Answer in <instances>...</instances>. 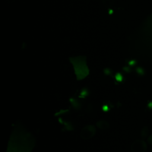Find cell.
I'll use <instances>...</instances> for the list:
<instances>
[{
	"label": "cell",
	"instance_id": "3957f363",
	"mask_svg": "<svg viewBox=\"0 0 152 152\" xmlns=\"http://www.w3.org/2000/svg\"><path fill=\"white\" fill-rule=\"evenodd\" d=\"M96 134V127L93 125L84 126L81 131L80 136L84 140H88L93 137Z\"/></svg>",
	"mask_w": 152,
	"mask_h": 152
},
{
	"label": "cell",
	"instance_id": "5b68a950",
	"mask_svg": "<svg viewBox=\"0 0 152 152\" xmlns=\"http://www.w3.org/2000/svg\"><path fill=\"white\" fill-rule=\"evenodd\" d=\"M96 125L97 128L102 130H106L109 127V124L104 120H100L97 121Z\"/></svg>",
	"mask_w": 152,
	"mask_h": 152
},
{
	"label": "cell",
	"instance_id": "7a4b0ae2",
	"mask_svg": "<svg viewBox=\"0 0 152 152\" xmlns=\"http://www.w3.org/2000/svg\"><path fill=\"white\" fill-rule=\"evenodd\" d=\"M70 62L72 64L74 73L78 80L85 78L89 74V69L87 64L86 56H77L69 58Z\"/></svg>",
	"mask_w": 152,
	"mask_h": 152
},
{
	"label": "cell",
	"instance_id": "8992f818",
	"mask_svg": "<svg viewBox=\"0 0 152 152\" xmlns=\"http://www.w3.org/2000/svg\"><path fill=\"white\" fill-rule=\"evenodd\" d=\"M142 132H144V134H142V136L145 137L147 136V135H148V130L147 128H146V127L144 128V129L142 130Z\"/></svg>",
	"mask_w": 152,
	"mask_h": 152
},
{
	"label": "cell",
	"instance_id": "6da1fadb",
	"mask_svg": "<svg viewBox=\"0 0 152 152\" xmlns=\"http://www.w3.org/2000/svg\"><path fill=\"white\" fill-rule=\"evenodd\" d=\"M34 144L32 135L18 125L10 136L7 152H31Z\"/></svg>",
	"mask_w": 152,
	"mask_h": 152
},
{
	"label": "cell",
	"instance_id": "277c9868",
	"mask_svg": "<svg viewBox=\"0 0 152 152\" xmlns=\"http://www.w3.org/2000/svg\"><path fill=\"white\" fill-rule=\"evenodd\" d=\"M131 148L133 152H144L147 150V144L143 140H137L133 142Z\"/></svg>",
	"mask_w": 152,
	"mask_h": 152
},
{
	"label": "cell",
	"instance_id": "52a82bcc",
	"mask_svg": "<svg viewBox=\"0 0 152 152\" xmlns=\"http://www.w3.org/2000/svg\"><path fill=\"white\" fill-rule=\"evenodd\" d=\"M147 141H148V142L150 145H152V134L150 135L148 137V139H147Z\"/></svg>",
	"mask_w": 152,
	"mask_h": 152
}]
</instances>
